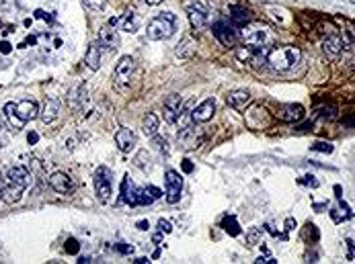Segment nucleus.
I'll use <instances>...</instances> for the list:
<instances>
[{"instance_id":"f257e3e1","label":"nucleus","mask_w":355,"mask_h":264,"mask_svg":"<svg viewBox=\"0 0 355 264\" xmlns=\"http://www.w3.org/2000/svg\"><path fill=\"white\" fill-rule=\"evenodd\" d=\"M302 62V51L292 45H283V47H273L267 55V64L273 68L275 72H290Z\"/></svg>"},{"instance_id":"f03ea898","label":"nucleus","mask_w":355,"mask_h":264,"mask_svg":"<svg viewBox=\"0 0 355 264\" xmlns=\"http://www.w3.org/2000/svg\"><path fill=\"white\" fill-rule=\"evenodd\" d=\"M31 185V174L27 172L25 166H10L6 170V194L10 203H17L25 189Z\"/></svg>"},{"instance_id":"7ed1b4c3","label":"nucleus","mask_w":355,"mask_h":264,"mask_svg":"<svg viewBox=\"0 0 355 264\" xmlns=\"http://www.w3.org/2000/svg\"><path fill=\"white\" fill-rule=\"evenodd\" d=\"M175 27H177V17L173 12H160L158 17H154L148 23L146 35L152 41H162V39H169L175 33Z\"/></svg>"},{"instance_id":"20e7f679","label":"nucleus","mask_w":355,"mask_h":264,"mask_svg":"<svg viewBox=\"0 0 355 264\" xmlns=\"http://www.w3.org/2000/svg\"><path fill=\"white\" fill-rule=\"evenodd\" d=\"M121 201L128 203L130 207H138V205H152L154 197L150 194L148 189L135 187L130 180V176H126L121 180Z\"/></svg>"},{"instance_id":"39448f33","label":"nucleus","mask_w":355,"mask_h":264,"mask_svg":"<svg viewBox=\"0 0 355 264\" xmlns=\"http://www.w3.org/2000/svg\"><path fill=\"white\" fill-rule=\"evenodd\" d=\"M242 41L253 49H261V47H271L275 43V37L267 29V27H244L242 31Z\"/></svg>"},{"instance_id":"423d86ee","label":"nucleus","mask_w":355,"mask_h":264,"mask_svg":"<svg viewBox=\"0 0 355 264\" xmlns=\"http://www.w3.org/2000/svg\"><path fill=\"white\" fill-rule=\"evenodd\" d=\"M111 178H113V172L107 166H99L97 172H94V190H97V197L101 203L111 201V194H113Z\"/></svg>"},{"instance_id":"0eeeda50","label":"nucleus","mask_w":355,"mask_h":264,"mask_svg":"<svg viewBox=\"0 0 355 264\" xmlns=\"http://www.w3.org/2000/svg\"><path fill=\"white\" fill-rule=\"evenodd\" d=\"M212 33H214V37L220 41L224 47H234V45L238 43V33L232 29L228 23H224V21L214 23V25H212Z\"/></svg>"},{"instance_id":"6e6552de","label":"nucleus","mask_w":355,"mask_h":264,"mask_svg":"<svg viewBox=\"0 0 355 264\" xmlns=\"http://www.w3.org/2000/svg\"><path fill=\"white\" fill-rule=\"evenodd\" d=\"M167 203L169 205H177L181 199V190H183V178L179 172L175 170H167Z\"/></svg>"},{"instance_id":"1a4fd4ad","label":"nucleus","mask_w":355,"mask_h":264,"mask_svg":"<svg viewBox=\"0 0 355 264\" xmlns=\"http://www.w3.org/2000/svg\"><path fill=\"white\" fill-rule=\"evenodd\" d=\"M183 113V96L181 94H171L169 99L165 101V107H162V117H165L167 123L175 125L177 121H179Z\"/></svg>"},{"instance_id":"9d476101","label":"nucleus","mask_w":355,"mask_h":264,"mask_svg":"<svg viewBox=\"0 0 355 264\" xmlns=\"http://www.w3.org/2000/svg\"><path fill=\"white\" fill-rule=\"evenodd\" d=\"M177 140H179V146L183 148V150H195L197 146H201V142L206 140V135L201 133V129H197V127H183L181 131H179V135H177Z\"/></svg>"},{"instance_id":"9b49d317","label":"nucleus","mask_w":355,"mask_h":264,"mask_svg":"<svg viewBox=\"0 0 355 264\" xmlns=\"http://www.w3.org/2000/svg\"><path fill=\"white\" fill-rule=\"evenodd\" d=\"M187 15L195 29H203L208 25V6L201 0H193V2L187 4Z\"/></svg>"},{"instance_id":"f8f14e48","label":"nucleus","mask_w":355,"mask_h":264,"mask_svg":"<svg viewBox=\"0 0 355 264\" xmlns=\"http://www.w3.org/2000/svg\"><path fill=\"white\" fill-rule=\"evenodd\" d=\"M304 113H306V109H304L302 105L290 103V105H281V107L277 109L275 117H277L279 121H283V123H298V121L304 119Z\"/></svg>"},{"instance_id":"ddd939ff","label":"nucleus","mask_w":355,"mask_h":264,"mask_svg":"<svg viewBox=\"0 0 355 264\" xmlns=\"http://www.w3.org/2000/svg\"><path fill=\"white\" fill-rule=\"evenodd\" d=\"M322 49H324V53L329 55L331 60H337L339 55L343 53V49H345V39L341 37V35H329L322 41Z\"/></svg>"},{"instance_id":"4468645a","label":"nucleus","mask_w":355,"mask_h":264,"mask_svg":"<svg viewBox=\"0 0 355 264\" xmlns=\"http://www.w3.org/2000/svg\"><path fill=\"white\" fill-rule=\"evenodd\" d=\"M251 101H253V96L247 90H232L226 94V105L236 111H244L251 105Z\"/></svg>"},{"instance_id":"2eb2a0df","label":"nucleus","mask_w":355,"mask_h":264,"mask_svg":"<svg viewBox=\"0 0 355 264\" xmlns=\"http://www.w3.org/2000/svg\"><path fill=\"white\" fill-rule=\"evenodd\" d=\"M99 45H103L109 51H115L119 47V35H117V31L113 29L111 25L101 27V31H99Z\"/></svg>"},{"instance_id":"dca6fc26","label":"nucleus","mask_w":355,"mask_h":264,"mask_svg":"<svg viewBox=\"0 0 355 264\" xmlns=\"http://www.w3.org/2000/svg\"><path fill=\"white\" fill-rule=\"evenodd\" d=\"M214 113H216V103H214V99H206L201 105L195 107V111L191 113V119H193L195 123H206V121H210V119L214 117Z\"/></svg>"},{"instance_id":"f3484780","label":"nucleus","mask_w":355,"mask_h":264,"mask_svg":"<svg viewBox=\"0 0 355 264\" xmlns=\"http://www.w3.org/2000/svg\"><path fill=\"white\" fill-rule=\"evenodd\" d=\"M132 72H133V60L130 55L119 58V62L115 66V78H117L119 84H128L130 78H132Z\"/></svg>"},{"instance_id":"a211bd4d","label":"nucleus","mask_w":355,"mask_h":264,"mask_svg":"<svg viewBox=\"0 0 355 264\" xmlns=\"http://www.w3.org/2000/svg\"><path fill=\"white\" fill-rule=\"evenodd\" d=\"M115 144L121 151H132L135 148V144H138V137H135V133L132 129H119L115 133Z\"/></svg>"},{"instance_id":"6ab92c4d","label":"nucleus","mask_w":355,"mask_h":264,"mask_svg":"<svg viewBox=\"0 0 355 264\" xmlns=\"http://www.w3.org/2000/svg\"><path fill=\"white\" fill-rule=\"evenodd\" d=\"M49 187L56 192H60V194H66V192L72 190V180L66 172H53L49 176Z\"/></svg>"},{"instance_id":"aec40b11","label":"nucleus","mask_w":355,"mask_h":264,"mask_svg":"<svg viewBox=\"0 0 355 264\" xmlns=\"http://www.w3.org/2000/svg\"><path fill=\"white\" fill-rule=\"evenodd\" d=\"M15 111L21 121H31L39 115V109H37V103L35 101H21V103H15Z\"/></svg>"},{"instance_id":"412c9836","label":"nucleus","mask_w":355,"mask_h":264,"mask_svg":"<svg viewBox=\"0 0 355 264\" xmlns=\"http://www.w3.org/2000/svg\"><path fill=\"white\" fill-rule=\"evenodd\" d=\"M60 107H62V103H60L58 99H47V101H45V105H44V109L39 111V117H42V121H44L45 125H47V123H51L53 119L58 117Z\"/></svg>"},{"instance_id":"4be33fe9","label":"nucleus","mask_w":355,"mask_h":264,"mask_svg":"<svg viewBox=\"0 0 355 264\" xmlns=\"http://www.w3.org/2000/svg\"><path fill=\"white\" fill-rule=\"evenodd\" d=\"M230 21L234 27H247L253 17H251V12L247 8H242V6H230Z\"/></svg>"},{"instance_id":"5701e85b","label":"nucleus","mask_w":355,"mask_h":264,"mask_svg":"<svg viewBox=\"0 0 355 264\" xmlns=\"http://www.w3.org/2000/svg\"><path fill=\"white\" fill-rule=\"evenodd\" d=\"M85 64L90 68V70H99V66H101V49H99V43H90V45H89L87 55H85Z\"/></svg>"},{"instance_id":"b1692460","label":"nucleus","mask_w":355,"mask_h":264,"mask_svg":"<svg viewBox=\"0 0 355 264\" xmlns=\"http://www.w3.org/2000/svg\"><path fill=\"white\" fill-rule=\"evenodd\" d=\"M4 115H6V119H8V123H10V127L15 129V131H19V129L25 127V121L19 119L17 111H15V103H6V105H4Z\"/></svg>"},{"instance_id":"393cba45","label":"nucleus","mask_w":355,"mask_h":264,"mask_svg":"<svg viewBox=\"0 0 355 264\" xmlns=\"http://www.w3.org/2000/svg\"><path fill=\"white\" fill-rule=\"evenodd\" d=\"M85 99H87V92H85V86L80 88V86H76L70 94H68V105H70L74 111H80L83 109V105H85Z\"/></svg>"},{"instance_id":"a878e982","label":"nucleus","mask_w":355,"mask_h":264,"mask_svg":"<svg viewBox=\"0 0 355 264\" xmlns=\"http://www.w3.org/2000/svg\"><path fill=\"white\" fill-rule=\"evenodd\" d=\"M138 29H140V19H138V15H135V10L130 8V10L126 12V17H124V31L135 33Z\"/></svg>"},{"instance_id":"bb28decb","label":"nucleus","mask_w":355,"mask_h":264,"mask_svg":"<svg viewBox=\"0 0 355 264\" xmlns=\"http://www.w3.org/2000/svg\"><path fill=\"white\" fill-rule=\"evenodd\" d=\"M222 229L228 233V235H240V226H238V221H236V217L234 215H226L224 219H222Z\"/></svg>"},{"instance_id":"cd10ccee","label":"nucleus","mask_w":355,"mask_h":264,"mask_svg":"<svg viewBox=\"0 0 355 264\" xmlns=\"http://www.w3.org/2000/svg\"><path fill=\"white\" fill-rule=\"evenodd\" d=\"M158 131V115L156 113H148L144 117V133L148 137H154Z\"/></svg>"},{"instance_id":"c85d7f7f","label":"nucleus","mask_w":355,"mask_h":264,"mask_svg":"<svg viewBox=\"0 0 355 264\" xmlns=\"http://www.w3.org/2000/svg\"><path fill=\"white\" fill-rule=\"evenodd\" d=\"M193 51H195V45H193V41H191L189 37L183 39L181 43L177 45V49H175V53L179 55V58H191V55H193Z\"/></svg>"},{"instance_id":"c756f323","label":"nucleus","mask_w":355,"mask_h":264,"mask_svg":"<svg viewBox=\"0 0 355 264\" xmlns=\"http://www.w3.org/2000/svg\"><path fill=\"white\" fill-rule=\"evenodd\" d=\"M310 151H318V154H333L335 146L331 142H314L310 146Z\"/></svg>"},{"instance_id":"7c9ffc66","label":"nucleus","mask_w":355,"mask_h":264,"mask_svg":"<svg viewBox=\"0 0 355 264\" xmlns=\"http://www.w3.org/2000/svg\"><path fill=\"white\" fill-rule=\"evenodd\" d=\"M304 238H306V240L310 238L312 242H318V238H320V233H318L316 226H314V224H310V221L306 224V229H304Z\"/></svg>"},{"instance_id":"2f4dec72","label":"nucleus","mask_w":355,"mask_h":264,"mask_svg":"<svg viewBox=\"0 0 355 264\" xmlns=\"http://www.w3.org/2000/svg\"><path fill=\"white\" fill-rule=\"evenodd\" d=\"M318 115L322 117V119H326V121H335L339 115H337V107H322L320 111H318Z\"/></svg>"},{"instance_id":"473e14b6","label":"nucleus","mask_w":355,"mask_h":264,"mask_svg":"<svg viewBox=\"0 0 355 264\" xmlns=\"http://www.w3.org/2000/svg\"><path fill=\"white\" fill-rule=\"evenodd\" d=\"M298 185L310 187V189H318V187H320V183H318V180L314 178L312 174H306V176H302V178H298Z\"/></svg>"},{"instance_id":"72a5a7b5","label":"nucleus","mask_w":355,"mask_h":264,"mask_svg":"<svg viewBox=\"0 0 355 264\" xmlns=\"http://www.w3.org/2000/svg\"><path fill=\"white\" fill-rule=\"evenodd\" d=\"M133 162H135V166H138V168H142V170H146V168H150V156L146 154V151H144V150L140 151V154H138V156H135V160H133Z\"/></svg>"},{"instance_id":"f704fd0d","label":"nucleus","mask_w":355,"mask_h":264,"mask_svg":"<svg viewBox=\"0 0 355 264\" xmlns=\"http://www.w3.org/2000/svg\"><path fill=\"white\" fill-rule=\"evenodd\" d=\"M259 240H261V227H253L249 233H247V244L253 248L259 244Z\"/></svg>"},{"instance_id":"c9c22d12","label":"nucleus","mask_w":355,"mask_h":264,"mask_svg":"<svg viewBox=\"0 0 355 264\" xmlns=\"http://www.w3.org/2000/svg\"><path fill=\"white\" fill-rule=\"evenodd\" d=\"M78 250H80V244H78V240L70 238V240L66 242V252H68V254H72V256H74V254H78Z\"/></svg>"},{"instance_id":"e433bc0d","label":"nucleus","mask_w":355,"mask_h":264,"mask_svg":"<svg viewBox=\"0 0 355 264\" xmlns=\"http://www.w3.org/2000/svg\"><path fill=\"white\" fill-rule=\"evenodd\" d=\"M107 0H85V4L90 8V10H101L105 6Z\"/></svg>"},{"instance_id":"4c0bfd02","label":"nucleus","mask_w":355,"mask_h":264,"mask_svg":"<svg viewBox=\"0 0 355 264\" xmlns=\"http://www.w3.org/2000/svg\"><path fill=\"white\" fill-rule=\"evenodd\" d=\"M331 217H333V221H335V224H341V221H345V219H351L347 213H343V215H341V213H339V209H331Z\"/></svg>"},{"instance_id":"58836bf2","label":"nucleus","mask_w":355,"mask_h":264,"mask_svg":"<svg viewBox=\"0 0 355 264\" xmlns=\"http://www.w3.org/2000/svg\"><path fill=\"white\" fill-rule=\"evenodd\" d=\"M158 229H160V231H165V233H171V231H173L171 221H167V219H158Z\"/></svg>"},{"instance_id":"ea45409f","label":"nucleus","mask_w":355,"mask_h":264,"mask_svg":"<svg viewBox=\"0 0 355 264\" xmlns=\"http://www.w3.org/2000/svg\"><path fill=\"white\" fill-rule=\"evenodd\" d=\"M115 250L119 254H132L133 252V248L130 244H115Z\"/></svg>"},{"instance_id":"a19ab883","label":"nucleus","mask_w":355,"mask_h":264,"mask_svg":"<svg viewBox=\"0 0 355 264\" xmlns=\"http://www.w3.org/2000/svg\"><path fill=\"white\" fill-rule=\"evenodd\" d=\"M4 146H8V133L2 127V123H0V148H4Z\"/></svg>"},{"instance_id":"79ce46f5","label":"nucleus","mask_w":355,"mask_h":264,"mask_svg":"<svg viewBox=\"0 0 355 264\" xmlns=\"http://www.w3.org/2000/svg\"><path fill=\"white\" fill-rule=\"evenodd\" d=\"M181 168H183V172H185V174H191V172L195 170V166H193V162H191V160H183Z\"/></svg>"},{"instance_id":"37998d69","label":"nucleus","mask_w":355,"mask_h":264,"mask_svg":"<svg viewBox=\"0 0 355 264\" xmlns=\"http://www.w3.org/2000/svg\"><path fill=\"white\" fill-rule=\"evenodd\" d=\"M4 194H6V178L0 174V201L4 199Z\"/></svg>"},{"instance_id":"c03bdc74","label":"nucleus","mask_w":355,"mask_h":264,"mask_svg":"<svg viewBox=\"0 0 355 264\" xmlns=\"http://www.w3.org/2000/svg\"><path fill=\"white\" fill-rule=\"evenodd\" d=\"M12 51V45L8 43V41H0V53H4V55H8Z\"/></svg>"},{"instance_id":"a18cd8bd","label":"nucleus","mask_w":355,"mask_h":264,"mask_svg":"<svg viewBox=\"0 0 355 264\" xmlns=\"http://www.w3.org/2000/svg\"><path fill=\"white\" fill-rule=\"evenodd\" d=\"M255 262H257V264H275L277 260H275V258H271V256H267V258H263V256H259V258H257Z\"/></svg>"},{"instance_id":"49530a36","label":"nucleus","mask_w":355,"mask_h":264,"mask_svg":"<svg viewBox=\"0 0 355 264\" xmlns=\"http://www.w3.org/2000/svg\"><path fill=\"white\" fill-rule=\"evenodd\" d=\"M283 226H285V231H292V229L296 227V219L288 217V219H285V224H283Z\"/></svg>"},{"instance_id":"de8ad7c7","label":"nucleus","mask_w":355,"mask_h":264,"mask_svg":"<svg viewBox=\"0 0 355 264\" xmlns=\"http://www.w3.org/2000/svg\"><path fill=\"white\" fill-rule=\"evenodd\" d=\"M312 209L316 211V213H322V211L326 209V203H314V205H312Z\"/></svg>"},{"instance_id":"09e8293b","label":"nucleus","mask_w":355,"mask_h":264,"mask_svg":"<svg viewBox=\"0 0 355 264\" xmlns=\"http://www.w3.org/2000/svg\"><path fill=\"white\" fill-rule=\"evenodd\" d=\"M37 140H39V135H37L35 131H31L29 135H27V142H29L31 146H33V144H37Z\"/></svg>"},{"instance_id":"8fccbe9b","label":"nucleus","mask_w":355,"mask_h":264,"mask_svg":"<svg viewBox=\"0 0 355 264\" xmlns=\"http://www.w3.org/2000/svg\"><path fill=\"white\" fill-rule=\"evenodd\" d=\"M148 190H150V194H152L154 199H158V197H162V192H160V189H156V187H148Z\"/></svg>"},{"instance_id":"3c124183","label":"nucleus","mask_w":355,"mask_h":264,"mask_svg":"<svg viewBox=\"0 0 355 264\" xmlns=\"http://www.w3.org/2000/svg\"><path fill=\"white\" fill-rule=\"evenodd\" d=\"M347 246H349V254H347V260H353V248H355V244H353V240H351V238L347 240Z\"/></svg>"},{"instance_id":"603ef678","label":"nucleus","mask_w":355,"mask_h":264,"mask_svg":"<svg viewBox=\"0 0 355 264\" xmlns=\"http://www.w3.org/2000/svg\"><path fill=\"white\" fill-rule=\"evenodd\" d=\"M135 227L144 231V229H148V227H150V224H148V221H138V224H135Z\"/></svg>"},{"instance_id":"864d4df0","label":"nucleus","mask_w":355,"mask_h":264,"mask_svg":"<svg viewBox=\"0 0 355 264\" xmlns=\"http://www.w3.org/2000/svg\"><path fill=\"white\" fill-rule=\"evenodd\" d=\"M300 133H306V131H312V123H306V125H302V127L298 129Z\"/></svg>"},{"instance_id":"5fc2aeb1","label":"nucleus","mask_w":355,"mask_h":264,"mask_svg":"<svg viewBox=\"0 0 355 264\" xmlns=\"http://www.w3.org/2000/svg\"><path fill=\"white\" fill-rule=\"evenodd\" d=\"M133 262H135V264H148V262H150V260H148V258H146V256H140V258H135V260H133Z\"/></svg>"},{"instance_id":"6e6d98bb","label":"nucleus","mask_w":355,"mask_h":264,"mask_svg":"<svg viewBox=\"0 0 355 264\" xmlns=\"http://www.w3.org/2000/svg\"><path fill=\"white\" fill-rule=\"evenodd\" d=\"M341 192H343V189H341V185H335V194H337V199H341V197H343V194H341Z\"/></svg>"},{"instance_id":"4d7b16f0","label":"nucleus","mask_w":355,"mask_h":264,"mask_svg":"<svg viewBox=\"0 0 355 264\" xmlns=\"http://www.w3.org/2000/svg\"><path fill=\"white\" fill-rule=\"evenodd\" d=\"M80 262H83V264H89V262H92V260H90L89 256H80V258H78V264H80Z\"/></svg>"},{"instance_id":"13d9d810","label":"nucleus","mask_w":355,"mask_h":264,"mask_svg":"<svg viewBox=\"0 0 355 264\" xmlns=\"http://www.w3.org/2000/svg\"><path fill=\"white\" fill-rule=\"evenodd\" d=\"M146 2H148L150 6H156V4H160V2H162V0H146Z\"/></svg>"},{"instance_id":"bf43d9fd","label":"nucleus","mask_w":355,"mask_h":264,"mask_svg":"<svg viewBox=\"0 0 355 264\" xmlns=\"http://www.w3.org/2000/svg\"><path fill=\"white\" fill-rule=\"evenodd\" d=\"M117 21H119V19H115V17H113V19H109V25L115 27V25H117Z\"/></svg>"}]
</instances>
